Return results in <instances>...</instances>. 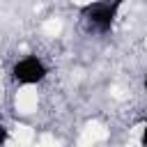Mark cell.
<instances>
[{"label":"cell","instance_id":"obj_4","mask_svg":"<svg viewBox=\"0 0 147 147\" xmlns=\"http://www.w3.org/2000/svg\"><path fill=\"white\" fill-rule=\"evenodd\" d=\"M145 87H147V78H145Z\"/></svg>","mask_w":147,"mask_h":147},{"label":"cell","instance_id":"obj_3","mask_svg":"<svg viewBox=\"0 0 147 147\" xmlns=\"http://www.w3.org/2000/svg\"><path fill=\"white\" fill-rule=\"evenodd\" d=\"M140 142L147 147V122H145V126H142V133H140Z\"/></svg>","mask_w":147,"mask_h":147},{"label":"cell","instance_id":"obj_2","mask_svg":"<svg viewBox=\"0 0 147 147\" xmlns=\"http://www.w3.org/2000/svg\"><path fill=\"white\" fill-rule=\"evenodd\" d=\"M48 74H51L48 62L37 53L18 55L9 67V78L18 87H37L48 78Z\"/></svg>","mask_w":147,"mask_h":147},{"label":"cell","instance_id":"obj_1","mask_svg":"<svg viewBox=\"0 0 147 147\" xmlns=\"http://www.w3.org/2000/svg\"><path fill=\"white\" fill-rule=\"evenodd\" d=\"M126 0H90L78 9V21L80 28L87 34L94 37H106L113 32L117 16L122 11Z\"/></svg>","mask_w":147,"mask_h":147}]
</instances>
